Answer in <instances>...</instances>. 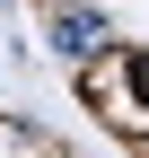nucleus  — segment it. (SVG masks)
<instances>
[{
  "label": "nucleus",
  "instance_id": "nucleus-2",
  "mask_svg": "<svg viewBox=\"0 0 149 158\" xmlns=\"http://www.w3.org/2000/svg\"><path fill=\"white\" fill-rule=\"evenodd\" d=\"M44 44L79 70V62H97V53H105V18L88 9V0H79V9H53V35H44Z\"/></svg>",
  "mask_w": 149,
  "mask_h": 158
},
{
  "label": "nucleus",
  "instance_id": "nucleus-1",
  "mask_svg": "<svg viewBox=\"0 0 149 158\" xmlns=\"http://www.w3.org/2000/svg\"><path fill=\"white\" fill-rule=\"evenodd\" d=\"M79 88L114 132H149V44H105L97 62H79Z\"/></svg>",
  "mask_w": 149,
  "mask_h": 158
},
{
  "label": "nucleus",
  "instance_id": "nucleus-4",
  "mask_svg": "<svg viewBox=\"0 0 149 158\" xmlns=\"http://www.w3.org/2000/svg\"><path fill=\"white\" fill-rule=\"evenodd\" d=\"M132 141H140V149H149V132H132Z\"/></svg>",
  "mask_w": 149,
  "mask_h": 158
},
{
  "label": "nucleus",
  "instance_id": "nucleus-3",
  "mask_svg": "<svg viewBox=\"0 0 149 158\" xmlns=\"http://www.w3.org/2000/svg\"><path fill=\"white\" fill-rule=\"evenodd\" d=\"M53 9H79V0H53Z\"/></svg>",
  "mask_w": 149,
  "mask_h": 158
}]
</instances>
